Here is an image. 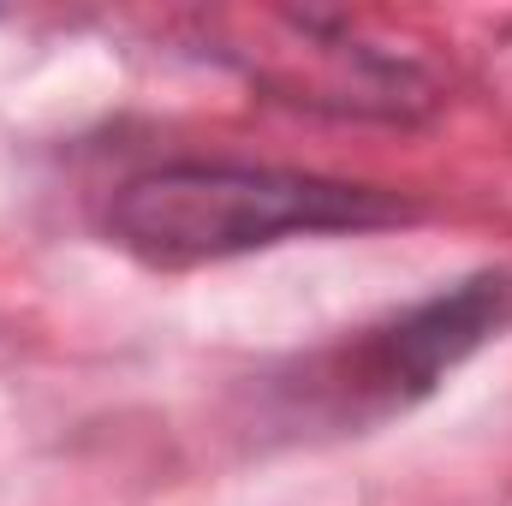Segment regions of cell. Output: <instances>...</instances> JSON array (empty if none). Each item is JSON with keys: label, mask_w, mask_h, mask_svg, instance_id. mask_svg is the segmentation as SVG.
I'll return each mask as SVG.
<instances>
[{"label": "cell", "mask_w": 512, "mask_h": 506, "mask_svg": "<svg viewBox=\"0 0 512 506\" xmlns=\"http://www.w3.org/2000/svg\"><path fill=\"white\" fill-rule=\"evenodd\" d=\"M512 322V280L507 274H483L465 280L447 298H429L417 310H405L387 328H364L358 340L334 346L322 358V376L310 381V393L328 399L334 423H358V417H387L393 405L429 393L441 370H453L465 352H477L489 334H501Z\"/></svg>", "instance_id": "2"}, {"label": "cell", "mask_w": 512, "mask_h": 506, "mask_svg": "<svg viewBox=\"0 0 512 506\" xmlns=\"http://www.w3.org/2000/svg\"><path fill=\"white\" fill-rule=\"evenodd\" d=\"M387 221H405V203H393L387 191L227 161H179L137 173L102 209V233L149 268H203L280 239L358 233Z\"/></svg>", "instance_id": "1"}]
</instances>
